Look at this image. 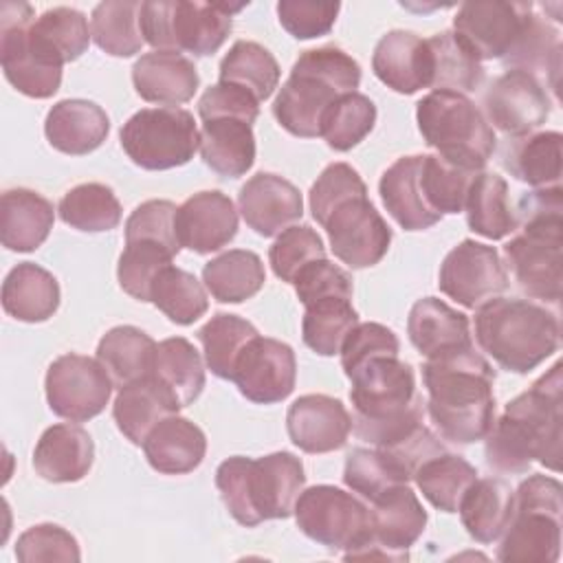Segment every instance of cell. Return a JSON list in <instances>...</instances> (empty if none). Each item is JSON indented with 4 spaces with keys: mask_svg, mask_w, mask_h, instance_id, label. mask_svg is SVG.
<instances>
[{
    "mask_svg": "<svg viewBox=\"0 0 563 563\" xmlns=\"http://www.w3.org/2000/svg\"><path fill=\"white\" fill-rule=\"evenodd\" d=\"M563 376L554 363L530 389L515 396L493 422L484 446L486 464L499 473H526L532 462L561 468Z\"/></svg>",
    "mask_w": 563,
    "mask_h": 563,
    "instance_id": "obj_1",
    "label": "cell"
},
{
    "mask_svg": "<svg viewBox=\"0 0 563 563\" xmlns=\"http://www.w3.org/2000/svg\"><path fill=\"white\" fill-rule=\"evenodd\" d=\"M422 383L424 409L442 440L473 444L488 435L495 422V369L473 345L427 358Z\"/></svg>",
    "mask_w": 563,
    "mask_h": 563,
    "instance_id": "obj_2",
    "label": "cell"
},
{
    "mask_svg": "<svg viewBox=\"0 0 563 563\" xmlns=\"http://www.w3.org/2000/svg\"><path fill=\"white\" fill-rule=\"evenodd\" d=\"M519 233L504 244L517 286L543 303L561 301L563 191L561 185L526 191L515 209Z\"/></svg>",
    "mask_w": 563,
    "mask_h": 563,
    "instance_id": "obj_3",
    "label": "cell"
},
{
    "mask_svg": "<svg viewBox=\"0 0 563 563\" xmlns=\"http://www.w3.org/2000/svg\"><path fill=\"white\" fill-rule=\"evenodd\" d=\"M352 429L380 446L424 420V400L416 387V372L398 356H374L350 374Z\"/></svg>",
    "mask_w": 563,
    "mask_h": 563,
    "instance_id": "obj_4",
    "label": "cell"
},
{
    "mask_svg": "<svg viewBox=\"0 0 563 563\" xmlns=\"http://www.w3.org/2000/svg\"><path fill=\"white\" fill-rule=\"evenodd\" d=\"M303 486V464L288 451L255 460L233 455L216 471V488L229 515L246 528H255L266 519H288Z\"/></svg>",
    "mask_w": 563,
    "mask_h": 563,
    "instance_id": "obj_5",
    "label": "cell"
},
{
    "mask_svg": "<svg viewBox=\"0 0 563 563\" xmlns=\"http://www.w3.org/2000/svg\"><path fill=\"white\" fill-rule=\"evenodd\" d=\"M361 84V66L339 46L303 51L273 101V117L292 136L321 134L325 112Z\"/></svg>",
    "mask_w": 563,
    "mask_h": 563,
    "instance_id": "obj_6",
    "label": "cell"
},
{
    "mask_svg": "<svg viewBox=\"0 0 563 563\" xmlns=\"http://www.w3.org/2000/svg\"><path fill=\"white\" fill-rule=\"evenodd\" d=\"M475 310V339L501 369L528 374L559 350V317L543 303L493 297Z\"/></svg>",
    "mask_w": 563,
    "mask_h": 563,
    "instance_id": "obj_7",
    "label": "cell"
},
{
    "mask_svg": "<svg viewBox=\"0 0 563 563\" xmlns=\"http://www.w3.org/2000/svg\"><path fill=\"white\" fill-rule=\"evenodd\" d=\"M418 130L429 147L449 163L484 172L497 136L482 110L462 92L431 90L416 106Z\"/></svg>",
    "mask_w": 563,
    "mask_h": 563,
    "instance_id": "obj_8",
    "label": "cell"
},
{
    "mask_svg": "<svg viewBox=\"0 0 563 563\" xmlns=\"http://www.w3.org/2000/svg\"><path fill=\"white\" fill-rule=\"evenodd\" d=\"M563 486L548 475H530L512 493V515L501 532L497 559L504 563H554L561 554Z\"/></svg>",
    "mask_w": 563,
    "mask_h": 563,
    "instance_id": "obj_9",
    "label": "cell"
},
{
    "mask_svg": "<svg viewBox=\"0 0 563 563\" xmlns=\"http://www.w3.org/2000/svg\"><path fill=\"white\" fill-rule=\"evenodd\" d=\"M246 4L152 0L141 2V33L154 51L213 55L231 33L233 13Z\"/></svg>",
    "mask_w": 563,
    "mask_h": 563,
    "instance_id": "obj_10",
    "label": "cell"
},
{
    "mask_svg": "<svg viewBox=\"0 0 563 563\" xmlns=\"http://www.w3.org/2000/svg\"><path fill=\"white\" fill-rule=\"evenodd\" d=\"M35 11L26 2L0 9V64L7 81L22 95L48 99L59 90L64 59L33 31Z\"/></svg>",
    "mask_w": 563,
    "mask_h": 563,
    "instance_id": "obj_11",
    "label": "cell"
},
{
    "mask_svg": "<svg viewBox=\"0 0 563 563\" xmlns=\"http://www.w3.org/2000/svg\"><path fill=\"white\" fill-rule=\"evenodd\" d=\"M119 139L128 158L150 172L180 167L200 147L194 114L183 108H143L123 123Z\"/></svg>",
    "mask_w": 563,
    "mask_h": 563,
    "instance_id": "obj_12",
    "label": "cell"
},
{
    "mask_svg": "<svg viewBox=\"0 0 563 563\" xmlns=\"http://www.w3.org/2000/svg\"><path fill=\"white\" fill-rule=\"evenodd\" d=\"M427 526V510L409 484L394 486L372 501L369 532L343 552L345 561H407Z\"/></svg>",
    "mask_w": 563,
    "mask_h": 563,
    "instance_id": "obj_13",
    "label": "cell"
},
{
    "mask_svg": "<svg viewBox=\"0 0 563 563\" xmlns=\"http://www.w3.org/2000/svg\"><path fill=\"white\" fill-rule=\"evenodd\" d=\"M292 515L308 539L330 550H347L369 532V506L330 484L301 490Z\"/></svg>",
    "mask_w": 563,
    "mask_h": 563,
    "instance_id": "obj_14",
    "label": "cell"
},
{
    "mask_svg": "<svg viewBox=\"0 0 563 563\" xmlns=\"http://www.w3.org/2000/svg\"><path fill=\"white\" fill-rule=\"evenodd\" d=\"M112 378L99 358L62 354L46 369V400L55 416L70 422H86L99 416L112 394Z\"/></svg>",
    "mask_w": 563,
    "mask_h": 563,
    "instance_id": "obj_15",
    "label": "cell"
},
{
    "mask_svg": "<svg viewBox=\"0 0 563 563\" xmlns=\"http://www.w3.org/2000/svg\"><path fill=\"white\" fill-rule=\"evenodd\" d=\"M532 13V2L471 0L460 4L453 18V33L479 62H504L521 40Z\"/></svg>",
    "mask_w": 563,
    "mask_h": 563,
    "instance_id": "obj_16",
    "label": "cell"
},
{
    "mask_svg": "<svg viewBox=\"0 0 563 563\" xmlns=\"http://www.w3.org/2000/svg\"><path fill=\"white\" fill-rule=\"evenodd\" d=\"M330 249L345 266H376L389 251L391 229L365 196H354L330 211L323 222Z\"/></svg>",
    "mask_w": 563,
    "mask_h": 563,
    "instance_id": "obj_17",
    "label": "cell"
},
{
    "mask_svg": "<svg viewBox=\"0 0 563 563\" xmlns=\"http://www.w3.org/2000/svg\"><path fill=\"white\" fill-rule=\"evenodd\" d=\"M438 286L460 306L475 310L508 288V273L495 246L466 238L442 260Z\"/></svg>",
    "mask_w": 563,
    "mask_h": 563,
    "instance_id": "obj_18",
    "label": "cell"
},
{
    "mask_svg": "<svg viewBox=\"0 0 563 563\" xmlns=\"http://www.w3.org/2000/svg\"><path fill=\"white\" fill-rule=\"evenodd\" d=\"M550 106L539 77L517 68L499 75L484 95L486 121L512 139L539 130L550 117Z\"/></svg>",
    "mask_w": 563,
    "mask_h": 563,
    "instance_id": "obj_19",
    "label": "cell"
},
{
    "mask_svg": "<svg viewBox=\"0 0 563 563\" xmlns=\"http://www.w3.org/2000/svg\"><path fill=\"white\" fill-rule=\"evenodd\" d=\"M297 380V358L288 343L255 336L240 354L233 383L255 405H273L288 398Z\"/></svg>",
    "mask_w": 563,
    "mask_h": 563,
    "instance_id": "obj_20",
    "label": "cell"
},
{
    "mask_svg": "<svg viewBox=\"0 0 563 563\" xmlns=\"http://www.w3.org/2000/svg\"><path fill=\"white\" fill-rule=\"evenodd\" d=\"M238 207L249 229L262 238L279 235L303 216L301 191L271 172H260L240 187Z\"/></svg>",
    "mask_w": 563,
    "mask_h": 563,
    "instance_id": "obj_21",
    "label": "cell"
},
{
    "mask_svg": "<svg viewBox=\"0 0 563 563\" xmlns=\"http://www.w3.org/2000/svg\"><path fill=\"white\" fill-rule=\"evenodd\" d=\"M238 233V209L233 200L218 191H198L176 211V235L180 249L207 255L227 246Z\"/></svg>",
    "mask_w": 563,
    "mask_h": 563,
    "instance_id": "obj_22",
    "label": "cell"
},
{
    "mask_svg": "<svg viewBox=\"0 0 563 563\" xmlns=\"http://www.w3.org/2000/svg\"><path fill=\"white\" fill-rule=\"evenodd\" d=\"M286 429L290 442L301 451L314 455L330 453L345 446L352 431V416L339 398L306 394L288 407Z\"/></svg>",
    "mask_w": 563,
    "mask_h": 563,
    "instance_id": "obj_23",
    "label": "cell"
},
{
    "mask_svg": "<svg viewBox=\"0 0 563 563\" xmlns=\"http://www.w3.org/2000/svg\"><path fill=\"white\" fill-rule=\"evenodd\" d=\"M132 84L141 99L176 108L196 95L200 77L194 62L183 53L152 51L134 62Z\"/></svg>",
    "mask_w": 563,
    "mask_h": 563,
    "instance_id": "obj_24",
    "label": "cell"
},
{
    "mask_svg": "<svg viewBox=\"0 0 563 563\" xmlns=\"http://www.w3.org/2000/svg\"><path fill=\"white\" fill-rule=\"evenodd\" d=\"M429 62L427 40L411 31L396 29L376 42L372 70L394 92L413 95L429 88Z\"/></svg>",
    "mask_w": 563,
    "mask_h": 563,
    "instance_id": "obj_25",
    "label": "cell"
},
{
    "mask_svg": "<svg viewBox=\"0 0 563 563\" xmlns=\"http://www.w3.org/2000/svg\"><path fill=\"white\" fill-rule=\"evenodd\" d=\"M95 462V442L90 433L70 422L48 427L35 449H33V468L35 473L55 484L79 482L88 475Z\"/></svg>",
    "mask_w": 563,
    "mask_h": 563,
    "instance_id": "obj_26",
    "label": "cell"
},
{
    "mask_svg": "<svg viewBox=\"0 0 563 563\" xmlns=\"http://www.w3.org/2000/svg\"><path fill=\"white\" fill-rule=\"evenodd\" d=\"M407 334L411 345L424 358H435L473 345L468 317L438 297H422L411 306Z\"/></svg>",
    "mask_w": 563,
    "mask_h": 563,
    "instance_id": "obj_27",
    "label": "cell"
},
{
    "mask_svg": "<svg viewBox=\"0 0 563 563\" xmlns=\"http://www.w3.org/2000/svg\"><path fill=\"white\" fill-rule=\"evenodd\" d=\"M422 154L396 158L378 180V194L387 213L405 231H424L442 220L424 198L420 185Z\"/></svg>",
    "mask_w": 563,
    "mask_h": 563,
    "instance_id": "obj_28",
    "label": "cell"
},
{
    "mask_svg": "<svg viewBox=\"0 0 563 563\" xmlns=\"http://www.w3.org/2000/svg\"><path fill=\"white\" fill-rule=\"evenodd\" d=\"M110 132V119L101 106L88 99H62L57 101L44 121V134L48 143L70 156H84L95 152Z\"/></svg>",
    "mask_w": 563,
    "mask_h": 563,
    "instance_id": "obj_29",
    "label": "cell"
},
{
    "mask_svg": "<svg viewBox=\"0 0 563 563\" xmlns=\"http://www.w3.org/2000/svg\"><path fill=\"white\" fill-rule=\"evenodd\" d=\"M55 222V207L42 194L15 187L0 198V240L2 246L15 253L40 249Z\"/></svg>",
    "mask_w": 563,
    "mask_h": 563,
    "instance_id": "obj_30",
    "label": "cell"
},
{
    "mask_svg": "<svg viewBox=\"0 0 563 563\" xmlns=\"http://www.w3.org/2000/svg\"><path fill=\"white\" fill-rule=\"evenodd\" d=\"M143 453L154 471L163 475H185L205 460L207 438L189 418L172 413L147 433Z\"/></svg>",
    "mask_w": 563,
    "mask_h": 563,
    "instance_id": "obj_31",
    "label": "cell"
},
{
    "mask_svg": "<svg viewBox=\"0 0 563 563\" xmlns=\"http://www.w3.org/2000/svg\"><path fill=\"white\" fill-rule=\"evenodd\" d=\"M180 405L150 374L119 387L112 405V416L119 431L136 446H143L147 433L167 416L178 413Z\"/></svg>",
    "mask_w": 563,
    "mask_h": 563,
    "instance_id": "obj_32",
    "label": "cell"
},
{
    "mask_svg": "<svg viewBox=\"0 0 563 563\" xmlns=\"http://www.w3.org/2000/svg\"><path fill=\"white\" fill-rule=\"evenodd\" d=\"M2 308L24 323H42L59 308V284L40 264L20 262L2 282Z\"/></svg>",
    "mask_w": 563,
    "mask_h": 563,
    "instance_id": "obj_33",
    "label": "cell"
},
{
    "mask_svg": "<svg viewBox=\"0 0 563 563\" xmlns=\"http://www.w3.org/2000/svg\"><path fill=\"white\" fill-rule=\"evenodd\" d=\"M200 156L218 176L240 178L255 163L253 125L242 119L218 117L202 121Z\"/></svg>",
    "mask_w": 563,
    "mask_h": 563,
    "instance_id": "obj_34",
    "label": "cell"
},
{
    "mask_svg": "<svg viewBox=\"0 0 563 563\" xmlns=\"http://www.w3.org/2000/svg\"><path fill=\"white\" fill-rule=\"evenodd\" d=\"M512 493L501 477H477L457 508L468 537L479 543L497 541L512 515Z\"/></svg>",
    "mask_w": 563,
    "mask_h": 563,
    "instance_id": "obj_35",
    "label": "cell"
},
{
    "mask_svg": "<svg viewBox=\"0 0 563 563\" xmlns=\"http://www.w3.org/2000/svg\"><path fill=\"white\" fill-rule=\"evenodd\" d=\"M561 132H532L508 141L501 165L534 189L556 187L561 180Z\"/></svg>",
    "mask_w": 563,
    "mask_h": 563,
    "instance_id": "obj_36",
    "label": "cell"
},
{
    "mask_svg": "<svg viewBox=\"0 0 563 563\" xmlns=\"http://www.w3.org/2000/svg\"><path fill=\"white\" fill-rule=\"evenodd\" d=\"M156 345L158 343L136 325H114L101 336L97 358L108 369L112 383L123 387L152 374Z\"/></svg>",
    "mask_w": 563,
    "mask_h": 563,
    "instance_id": "obj_37",
    "label": "cell"
},
{
    "mask_svg": "<svg viewBox=\"0 0 563 563\" xmlns=\"http://www.w3.org/2000/svg\"><path fill=\"white\" fill-rule=\"evenodd\" d=\"M202 282L216 301L242 303L262 290L266 271L257 253L231 249L202 266Z\"/></svg>",
    "mask_w": 563,
    "mask_h": 563,
    "instance_id": "obj_38",
    "label": "cell"
},
{
    "mask_svg": "<svg viewBox=\"0 0 563 563\" xmlns=\"http://www.w3.org/2000/svg\"><path fill=\"white\" fill-rule=\"evenodd\" d=\"M152 376L183 407H189L205 389V363L185 336H169L156 345Z\"/></svg>",
    "mask_w": 563,
    "mask_h": 563,
    "instance_id": "obj_39",
    "label": "cell"
},
{
    "mask_svg": "<svg viewBox=\"0 0 563 563\" xmlns=\"http://www.w3.org/2000/svg\"><path fill=\"white\" fill-rule=\"evenodd\" d=\"M466 224L482 238L501 240L517 231L515 209L508 200V183L493 172H479L464 202Z\"/></svg>",
    "mask_w": 563,
    "mask_h": 563,
    "instance_id": "obj_40",
    "label": "cell"
},
{
    "mask_svg": "<svg viewBox=\"0 0 563 563\" xmlns=\"http://www.w3.org/2000/svg\"><path fill=\"white\" fill-rule=\"evenodd\" d=\"M429 46V88L451 92H473L484 79L482 62L462 44L453 31L435 33Z\"/></svg>",
    "mask_w": 563,
    "mask_h": 563,
    "instance_id": "obj_41",
    "label": "cell"
},
{
    "mask_svg": "<svg viewBox=\"0 0 563 563\" xmlns=\"http://www.w3.org/2000/svg\"><path fill=\"white\" fill-rule=\"evenodd\" d=\"M279 75L282 70L273 53L251 40H238L220 62V81L246 90L257 101L275 92Z\"/></svg>",
    "mask_w": 563,
    "mask_h": 563,
    "instance_id": "obj_42",
    "label": "cell"
},
{
    "mask_svg": "<svg viewBox=\"0 0 563 563\" xmlns=\"http://www.w3.org/2000/svg\"><path fill=\"white\" fill-rule=\"evenodd\" d=\"M422 497L442 512H457L462 497L477 479V468L455 453H440L427 460L413 475Z\"/></svg>",
    "mask_w": 563,
    "mask_h": 563,
    "instance_id": "obj_43",
    "label": "cell"
},
{
    "mask_svg": "<svg viewBox=\"0 0 563 563\" xmlns=\"http://www.w3.org/2000/svg\"><path fill=\"white\" fill-rule=\"evenodd\" d=\"M90 33L95 44L112 57H132L145 44L141 33V2L106 0L92 9Z\"/></svg>",
    "mask_w": 563,
    "mask_h": 563,
    "instance_id": "obj_44",
    "label": "cell"
},
{
    "mask_svg": "<svg viewBox=\"0 0 563 563\" xmlns=\"http://www.w3.org/2000/svg\"><path fill=\"white\" fill-rule=\"evenodd\" d=\"M121 211L123 209L117 194L103 183H81L68 189L57 205L62 222L86 233L117 229L121 222Z\"/></svg>",
    "mask_w": 563,
    "mask_h": 563,
    "instance_id": "obj_45",
    "label": "cell"
},
{
    "mask_svg": "<svg viewBox=\"0 0 563 563\" xmlns=\"http://www.w3.org/2000/svg\"><path fill=\"white\" fill-rule=\"evenodd\" d=\"M255 325L231 312H216L200 330L198 341L205 350V363L222 380H233L235 363L244 347L257 336Z\"/></svg>",
    "mask_w": 563,
    "mask_h": 563,
    "instance_id": "obj_46",
    "label": "cell"
},
{
    "mask_svg": "<svg viewBox=\"0 0 563 563\" xmlns=\"http://www.w3.org/2000/svg\"><path fill=\"white\" fill-rule=\"evenodd\" d=\"M301 336L303 343L319 356H334L341 352L343 341L358 323V312L352 308V299L323 297L303 306Z\"/></svg>",
    "mask_w": 563,
    "mask_h": 563,
    "instance_id": "obj_47",
    "label": "cell"
},
{
    "mask_svg": "<svg viewBox=\"0 0 563 563\" xmlns=\"http://www.w3.org/2000/svg\"><path fill=\"white\" fill-rule=\"evenodd\" d=\"M150 301L178 325H191L209 310V299L205 286L191 275L174 264L163 268L150 290Z\"/></svg>",
    "mask_w": 563,
    "mask_h": 563,
    "instance_id": "obj_48",
    "label": "cell"
},
{
    "mask_svg": "<svg viewBox=\"0 0 563 563\" xmlns=\"http://www.w3.org/2000/svg\"><path fill=\"white\" fill-rule=\"evenodd\" d=\"M561 48L563 46H561L559 29L552 22H548V18L534 11L530 15V22L521 40L504 59V64L517 70H526L534 77L537 73H545V79H550V88L556 90V77L561 68Z\"/></svg>",
    "mask_w": 563,
    "mask_h": 563,
    "instance_id": "obj_49",
    "label": "cell"
},
{
    "mask_svg": "<svg viewBox=\"0 0 563 563\" xmlns=\"http://www.w3.org/2000/svg\"><path fill=\"white\" fill-rule=\"evenodd\" d=\"M477 174L479 172L449 163L438 154H422L420 185L429 207L440 216L464 211L468 189Z\"/></svg>",
    "mask_w": 563,
    "mask_h": 563,
    "instance_id": "obj_50",
    "label": "cell"
},
{
    "mask_svg": "<svg viewBox=\"0 0 563 563\" xmlns=\"http://www.w3.org/2000/svg\"><path fill=\"white\" fill-rule=\"evenodd\" d=\"M376 123V106L363 92L343 95L321 121V139L334 152H347L356 147Z\"/></svg>",
    "mask_w": 563,
    "mask_h": 563,
    "instance_id": "obj_51",
    "label": "cell"
},
{
    "mask_svg": "<svg viewBox=\"0 0 563 563\" xmlns=\"http://www.w3.org/2000/svg\"><path fill=\"white\" fill-rule=\"evenodd\" d=\"M174 255L176 253L161 242H152V240L125 242V249L117 266L119 286L130 297L139 301H150V290L156 275L172 264Z\"/></svg>",
    "mask_w": 563,
    "mask_h": 563,
    "instance_id": "obj_52",
    "label": "cell"
},
{
    "mask_svg": "<svg viewBox=\"0 0 563 563\" xmlns=\"http://www.w3.org/2000/svg\"><path fill=\"white\" fill-rule=\"evenodd\" d=\"M343 482L352 493L361 495L369 504L385 495L387 490H391L394 486L409 484L376 446H356L347 453Z\"/></svg>",
    "mask_w": 563,
    "mask_h": 563,
    "instance_id": "obj_53",
    "label": "cell"
},
{
    "mask_svg": "<svg viewBox=\"0 0 563 563\" xmlns=\"http://www.w3.org/2000/svg\"><path fill=\"white\" fill-rule=\"evenodd\" d=\"M33 31L55 48L64 64L79 59L88 51L92 37L86 15L73 7L46 9L33 20Z\"/></svg>",
    "mask_w": 563,
    "mask_h": 563,
    "instance_id": "obj_54",
    "label": "cell"
},
{
    "mask_svg": "<svg viewBox=\"0 0 563 563\" xmlns=\"http://www.w3.org/2000/svg\"><path fill=\"white\" fill-rule=\"evenodd\" d=\"M325 260V246L319 233L308 224H292L277 235L268 251V262L282 282L292 284L295 277L312 262Z\"/></svg>",
    "mask_w": 563,
    "mask_h": 563,
    "instance_id": "obj_55",
    "label": "cell"
},
{
    "mask_svg": "<svg viewBox=\"0 0 563 563\" xmlns=\"http://www.w3.org/2000/svg\"><path fill=\"white\" fill-rule=\"evenodd\" d=\"M365 194H367V187L352 165L330 163L312 183L308 194L312 218L317 220V224L323 227L325 218L334 207H339L341 202L354 196H365Z\"/></svg>",
    "mask_w": 563,
    "mask_h": 563,
    "instance_id": "obj_56",
    "label": "cell"
},
{
    "mask_svg": "<svg viewBox=\"0 0 563 563\" xmlns=\"http://www.w3.org/2000/svg\"><path fill=\"white\" fill-rule=\"evenodd\" d=\"M15 556L22 563L35 561H79L77 539L57 523H37L24 530L15 543Z\"/></svg>",
    "mask_w": 563,
    "mask_h": 563,
    "instance_id": "obj_57",
    "label": "cell"
},
{
    "mask_svg": "<svg viewBox=\"0 0 563 563\" xmlns=\"http://www.w3.org/2000/svg\"><path fill=\"white\" fill-rule=\"evenodd\" d=\"M176 211L172 200H145L125 220V242L152 240L161 242L174 253L180 251L176 235Z\"/></svg>",
    "mask_w": 563,
    "mask_h": 563,
    "instance_id": "obj_58",
    "label": "cell"
},
{
    "mask_svg": "<svg viewBox=\"0 0 563 563\" xmlns=\"http://www.w3.org/2000/svg\"><path fill=\"white\" fill-rule=\"evenodd\" d=\"M391 464L394 468L407 479L411 482L416 471L431 457L444 453V444L440 442V438L424 427L422 422L416 424L413 429L405 431L402 435L394 438L391 442H385L380 446H376Z\"/></svg>",
    "mask_w": 563,
    "mask_h": 563,
    "instance_id": "obj_59",
    "label": "cell"
},
{
    "mask_svg": "<svg viewBox=\"0 0 563 563\" xmlns=\"http://www.w3.org/2000/svg\"><path fill=\"white\" fill-rule=\"evenodd\" d=\"M341 11L339 2L282 0L277 2L279 24L297 40H312L328 35Z\"/></svg>",
    "mask_w": 563,
    "mask_h": 563,
    "instance_id": "obj_60",
    "label": "cell"
},
{
    "mask_svg": "<svg viewBox=\"0 0 563 563\" xmlns=\"http://www.w3.org/2000/svg\"><path fill=\"white\" fill-rule=\"evenodd\" d=\"M400 341L394 334L391 328L367 321L356 323L354 330L347 334V339L341 345V367L345 374H350L361 363L374 358V356H398Z\"/></svg>",
    "mask_w": 563,
    "mask_h": 563,
    "instance_id": "obj_61",
    "label": "cell"
},
{
    "mask_svg": "<svg viewBox=\"0 0 563 563\" xmlns=\"http://www.w3.org/2000/svg\"><path fill=\"white\" fill-rule=\"evenodd\" d=\"M295 292L303 306L323 299V297H345L352 299L354 286L347 271L339 264L325 260H317L308 264L292 282Z\"/></svg>",
    "mask_w": 563,
    "mask_h": 563,
    "instance_id": "obj_62",
    "label": "cell"
},
{
    "mask_svg": "<svg viewBox=\"0 0 563 563\" xmlns=\"http://www.w3.org/2000/svg\"><path fill=\"white\" fill-rule=\"evenodd\" d=\"M198 114L202 121L218 119V117H231V119H242L246 123H255L260 117V101L249 95L246 90L218 81L209 86L202 97L198 99Z\"/></svg>",
    "mask_w": 563,
    "mask_h": 563,
    "instance_id": "obj_63",
    "label": "cell"
}]
</instances>
